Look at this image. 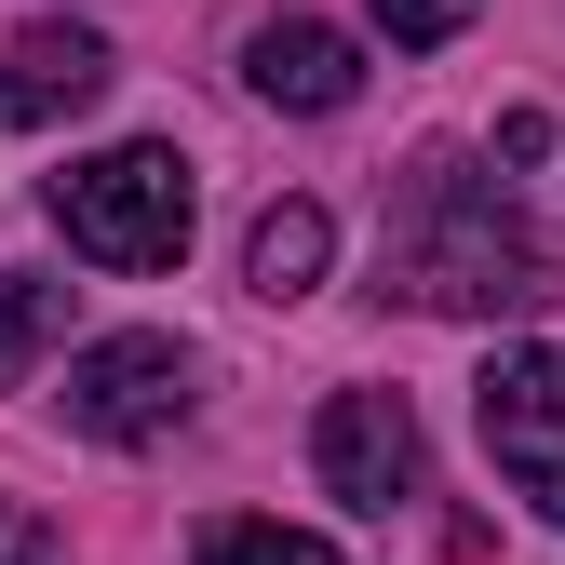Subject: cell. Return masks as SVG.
Returning a JSON list of instances; mask_svg holds the SVG:
<instances>
[{
    "mask_svg": "<svg viewBox=\"0 0 565 565\" xmlns=\"http://www.w3.org/2000/svg\"><path fill=\"white\" fill-rule=\"evenodd\" d=\"M391 297H417V310H539L552 269H539V243L512 230V202L484 175L431 162V189H417V216L391 243Z\"/></svg>",
    "mask_w": 565,
    "mask_h": 565,
    "instance_id": "obj_1",
    "label": "cell"
},
{
    "mask_svg": "<svg viewBox=\"0 0 565 565\" xmlns=\"http://www.w3.org/2000/svg\"><path fill=\"white\" fill-rule=\"evenodd\" d=\"M54 230H67V256H95V269H175L189 256V162L149 149V135L67 162L54 175Z\"/></svg>",
    "mask_w": 565,
    "mask_h": 565,
    "instance_id": "obj_2",
    "label": "cell"
},
{
    "mask_svg": "<svg viewBox=\"0 0 565 565\" xmlns=\"http://www.w3.org/2000/svg\"><path fill=\"white\" fill-rule=\"evenodd\" d=\"M189 404H202V364L149 323L67 350V431L82 445H162V431H189Z\"/></svg>",
    "mask_w": 565,
    "mask_h": 565,
    "instance_id": "obj_3",
    "label": "cell"
},
{
    "mask_svg": "<svg viewBox=\"0 0 565 565\" xmlns=\"http://www.w3.org/2000/svg\"><path fill=\"white\" fill-rule=\"evenodd\" d=\"M471 417H484V458L512 471V499L539 525H565V350H499Z\"/></svg>",
    "mask_w": 565,
    "mask_h": 565,
    "instance_id": "obj_4",
    "label": "cell"
},
{
    "mask_svg": "<svg viewBox=\"0 0 565 565\" xmlns=\"http://www.w3.org/2000/svg\"><path fill=\"white\" fill-rule=\"evenodd\" d=\"M310 471L350 512H404L417 499V417H404V391H337L310 417Z\"/></svg>",
    "mask_w": 565,
    "mask_h": 565,
    "instance_id": "obj_5",
    "label": "cell"
},
{
    "mask_svg": "<svg viewBox=\"0 0 565 565\" xmlns=\"http://www.w3.org/2000/svg\"><path fill=\"white\" fill-rule=\"evenodd\" d=\"M121 82L95 28H14L0 41V135H41V121H82Z\"/></svg>",
    "mask_w": 565,
    "mask_h": 565,
    "instance_id": "obj_6",
    "label": "cell"
},
{
    "mask_svg": "<svg viewBox=\"0 0 565 565\" xmlns=\"http://www.w3.org/2000/svg\"><path fill=\"white\" fill-rule=\"evenodd\" d=\"M243 82H256V108L323 121V108H350V95H364V41H350V28H323V14H269V28L243 41Z\"/></svg>",
    "mask_w": 565,
    "mask_h": 565,
    "instance_id": "obj_7",
    "label": "cell"
},
{
    "mask_svg": "<svg viewBox=\"0 0 565 565\" xmlns=\"http://www.w3.org/2000/svg\"><path fill=\"white\" fill-rule=\"evenodd\" d=\"M323 256H337V216H323V202H269V216L243 230V282H256V297H310Z\"/></svg>",
    "mask_w": 565,
    "mask_h": 565,
    "instance_id": "obj_8",
    "label": "cell"
},
{
    "mask_svg": "<svg viewBox=\"0 0 565 565\" xmlns=\"http://www.w3.org/2000/svg\"><path fill=\"white\" fill-rule=\"evenodd\" d=\"M189 565H337L310 525H282V512H230V525H202Z\"/></svg>",
    "mask_w": 565,
    "mask_h": 565,
    "instance_id": "obj_9",
    "label": "cell"
},
{
    "mask_svg": "<svg viewBox=\"0 0 565 565\" xmlns=\"http://www.w3.org/2000/svg\"><path fill=\"white\" fill-rule=\"evenodd\" d=\"M41 337H54V282H14V269H0V391L41 364Z\"/></svg>",
    "mask_w": 565,
    "mask_h": 565,
    "instance_id": "obj_10",
    "label": "cell"
},
{
    "mask_svg": "<svg viewBox=\"0 0 565 565\" xmlns=\"http://www.w3.org/2000/svg\"><path fill=\"white\" fill-rule=\"evenodd\" d=\"M364 14H377V28H391L404 54H431V41H458V28L484 14V0H364Z\"/></svg>",
    "mask_w": 565,
    "mask_h": 565,
    "instance_id": "obj_11",
    "label": "cell"
},
{
    "mask_svg": "<svg viewBox=\"0 0 565 565\" xmlns=\"http://www.w3.org/2000/svg\"><path fill=\"white\" fill-rule=\"evenodd\" d=\"M0 565H67V552H54V525H41V512L0 499Z\"/></svg>",
    "mask_w": 565,
    "mask_h": 565,
    "instance_id": "obj_12",
    "label": "cell"
}]
</instances>
